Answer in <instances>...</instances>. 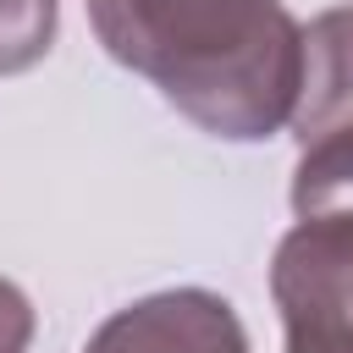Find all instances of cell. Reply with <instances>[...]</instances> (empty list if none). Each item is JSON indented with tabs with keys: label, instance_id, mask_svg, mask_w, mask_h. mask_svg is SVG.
Returning <instances> with one entry per match:
<instances>
[{
	"label": "cell",
	"instance_id": "1",
	"mask_svg": "<svg viewBox=\"0 0 353 353\" xmlns=\"http://www.w3.org/2000/svg\"><path fill=\"white\" fill-rule=\"evenodd\" d=\"M88 22L210 138L259 143L292 121L303 28L281 0H88Z\"/></svg>",
	"mask_w": 353,
	"mask_h": 353
},
{
	"label": "cell",
	"instance_id": "2",
	"mask_svg": "<svg viewBox=\"0 0 353 353\" xmlns=\"http://www.w3.org/2000/svg\"><path fill=\"white\" fill-rule=\"evenodd\" d=\"M270 298L287 353H353V210L298 215L276 243Z\"/></svg>",
	"mask_w": 353,
	"mask_h": 353
},
{
	"label": "cell",
	"instance_id": "3",
	"mask_svg": "<svg viewBox=\"0 0 353 353\" xmlns=\"http://www.w3.org/2000/svg\"><path fill=\"white\" fill-rule=\"evenodd\" d=\"M83 353H248V331L221 292L165 287L116 309Z\"/></svg>",
	"mask_w": 353,
	"mask_h": 353
},
{
	"label": "cell",
	"instance_id": "4",
	"mask_svg": "<svg viewBox=\"0 0 353 353\" xmlns=\"http://www.w3.org/2000/svg\"><path fill=\"white\" fill-rule=\"evenodd\" d=\"M353 110V6H336L303 28V77L292 127Z\"/></svg>",
	"mask_w": 353,
	"mask_h": 353
},
{
	"label": "cell",
	"instance_id": "5",
	"mask_svg": "<svg viewBox=\"0 0 353 353\" xmlns=\"http://www.w3.org/2000/svg\"><path fill=\"white\" fill-rule=\"evenodd\" d=\"M292 210L325 215L353 210V110L331 116L309 132H298V165H292Z\"/></svg>",
	"mask_w": 353,
	"mask_h": 353
},
{
	"label": "cell",
	"instance_id": "6",
	"mask_svg": "<svg viewBox=\"0 0 353 353\" xmlns=\"http://www.w3.org/2000/svg\"><path fill=\"white\" fill-rule=\"evenodd\" d=\"M61 0H0V77L39 66L55 44Z\"/></svg>",
	"mask_w": 353,
	"mask_h": 353
},
{
	"label": "cell",
	"instance_id": "7",
	"mask_svg": "<svg viewBox=\"0 0 353 353\" xmlns=\"http://www.w3.org/2000/svg\"><path fill=\"white\" fill-rule=\"evenodd\" d=\"M33 342V303L17 281L0 276V353H28Z\"/></svg>",
	"mask_w": 353,
	"mask_h": 353
}]
</instances>
